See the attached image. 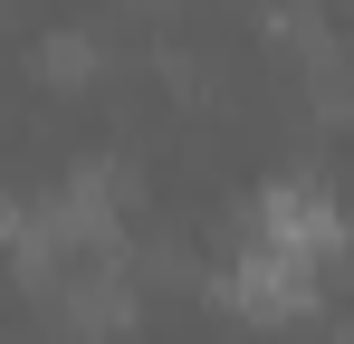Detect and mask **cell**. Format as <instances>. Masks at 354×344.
Segmentation results:
<instances>
[{"label": "cell", "instance_id": "2", "mask_svg": "<svg viewBox=\"0 0 354 344\" xmlns=\"http://www.w3.org/2000/svg\"><path fill=\"white\" fill-rule=\"evenodd\" d=\"M316 287H326V268H316V258L268 249V239H239V258H230V278H221V296H230L239 316L278 325V316H306V306H316Z\"/></svg>", "mask_w": 354, "mask_h": 344}, {"label": "cell", "instance_id": "1", "mask_svg": "<svg viewBox=\"0 0 354 344\" xmlns=\"http://www.w3.org/2000/svg\"><path fill=\"white\" fill-rule=\"evenodd\" d=\"M249 239H268V249H297V258L335 268L354 229H345V211L326 201V182H268L259 211H249Z\"/></svg>", "mask_w": 354, "mask_h": 344}]
</instances>
